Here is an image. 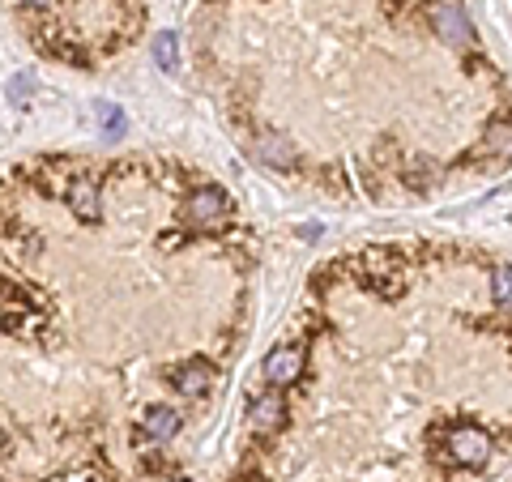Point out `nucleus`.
Returning a JSON list of instances; mask_svg holds the SVG:
<instances>
[{
	"mask_svg": "<svg viewBox=\"0 0 512 482\" xmlns=\"http://www.w3.org/2000/svg\"><path fill=\"white\" fill-rule=\"evenodd\" d=\"M448 457H453L457 465H466V470H478V465L491 457V436L483 427H474V423L453 427L448 431Z\"/></svg>",
	"mask_w": 512,
	"mask_h": 482,
	"instance_id": "nucleus-1",
	"label": "nucleus"
},
{
	"mask_svg": "<svg viewBox=\"0 0 512 482\" xmlns=\"http://www.w3.org/2000/svg\"><path fill=\"white\" fill-rule=\"evenodd\" d=\"M431 22H436V35L448 47H470L474 43V26H470V13L461 9V0H440L431 9Z\"/></svg>",
	"mask_w": 512,
	"mask_h": 482,
	"instance_id": "nucleus-2",
	"label": "nucleus"
},
{
	"mask_svg": "<svg viewBox=\"0 0 512 482\" xmlns=\"http://www.w3.org/2000/svg\"><path fill=\"white\" fill-rule=\"evenodd\" d=\"M231 214V201L222 188H197L188 197V222L192 227H222Z\"/></svg>",
	"mask_w": 512,
	"mask_h": 482,
	"instance_id": "nucleus-3",
	"label": "nucleus"
},
{
	"mask_svg": "<svg viewBox=\"0 0 512 482\" xmlns=\"http://www.w3.org/2000/svg\"><path fill=\"white\" fill-rule=\"evenodd\" d=\"M303 346H274L265 355V380L274 384V389H286V384H295L303 376Z\"/></svg>",
	"mask_w": 512,
	"mask_h": 482,
	"instance_id": "nucleus-4",
	"label": "nucleus"
},
{
	"mask_svg": "<svg viewBox=\"0 0 512 482\" xmlns=\"http://www.w3.org/2000/svg\"><path fill=\"white\" fill-rule=\"evenodd\" d=\"M64 201L73 205L77 218L99 222V180H94V175H77V180L64 188Z\"/></svg>",
	"mask_w": 512,
	"mask_h": 482,
	"instance_id": "nucleus-5",
	"label": "nucleus"
},
{
	"mask_svg": "<svg viewBox=\"0 0 512 482\" xmlns=\"http://www.w3.org/2000/svg\"><path fill=\"white\" fill-rule=\"evenodd\" d=\"M171 384H175L180 393H188V397H201V393L214 384V367L205 363V359H192V363H184V367H175Z\"/></svg>",
	"mask_w": 512,
	"mask_h": 482,
	"instance_id": "nucleus-6",
	"label": "nucleus"
},
{
	"mask_svg": "<svg viewBox=\"0 0 512 482\" xmlns=\"http://www.w3.org/2000/svg\"><path fill=\"white\" fill-rule=\"evenodd\" d=\"M141 431H146L154 444H167L175 431H180V414L171 406H154V410H146V419H141Z\"/></svg>",
	"mask_w": 512,
	"mask_h": 482,
	"instance_id": "nucleus-7",
	"label": "nucleus"
},
{
	"mask_svg": "<svg viewBox=\"0 0 512 482\" xmlns=\"http://www.w3.org/2000/svg\"><path fill=\"white\" fill-rule=\"evenodd\" d=\"M286 423V401L278 393H265V397H256V406H252V427L256 431H278Z\"/></svg>",
	"mask_w": 512,
	"mask_h": 482,
	"instance_id": "nucleus-8",
	"label": "nucleus"
},
{
	"mask_svg": "<svg viewBox=\"0 0 512 482\" xmlns=\"http://www.w3.org/2000/svg\"><path fill=\"white\" fill-rule=\"evenodd\" d=\"M256 158H261V163H269V167H291V163H295V146H291L286 137L269 133V137L256 141Z\"/></svg>",
	"mask_w": 512,
	"mask_h": 482,
	"instance_id": "nucleus-9",
	"label": "nucleus"
},
{
	"mask_svg": "<svg viewBox=\"0 0 512 482\" xmlns=\"http://www.w3.org/2000/svg\"><path fill=\"white\" fill-rule=\"evenodd\" d=\"M478 154L508 163V158H512V124H491V133L483 137V146H478Z\"/></svg>",
	"mask_w": 512,
	"mask_h": 482,
	"instance_id": "nucleus-10",
	"label": "nucleus"
},
{
	"mask_svg": "<svg viewBox=\"0 0 512 482\" xmlns=\"http://www.w3.org/2000/svg\"><path fill=\"white\" fill-rule=\"evenodd\" d=\"M154 64H158L163 73L180 69V39H175V30H163V35L154 39Z\"/></svg>",
	"mask_w": 512,
	"mask_h": 482,
	"instance_id": "nucleus-11",
	"label": "nucleus"
},
{
	"mask_svg": "<svg viewBox=\"0 0 512 482\" xmlns=\"http://www.w3.org/2000/svg\"><path fill=\"white\" fill-rule=\"evenodd\" d=\"M94 116H99V124H103L107 137H120V133H124V111H120L116 103H94Z\"/></svg>",
	"mask_w": 512,
	"mask_h": 482,
	"instance_id": "nucleus-12",
	"label": "nucleus"
},
{
	"mask_svg": "<svg viewBox=\"0 0 512 482\" xmlns=\"http://www.w3.org/2000/svg\"><path fill=\"white\" fill-rule=\"evenodd\" d=\"M491 291H495V303H500V308H512V265L495 269V282H491Z\"/></svg>",
	"mask_w": 512,
	"mask_h": 482,
	"instance_id": "nucleus-13",
	"label": "nucleus"
},
{
	"mask_svg": "<svg viewBox=\"0 0 512 482\" xmlns=\"http://www.w3.org/2000/svg\"><path fill=\"white\" fill-rule=\"evenodd\" d=\"M26 94H30V77H13V82H9V99H13V103H22Z\"/></svg>",
	"mask_w": 512,
	"mask_h": 482,
	"instance_id": "nucleus-14",
	"label": "nucleus"
},
{
	"mask_svg": "<svg viewBox=\"0 0 512 482\" xmlns=\"http://www.w3.org/2000/svg\"><path fill=\"white\" fill-rule=\"evenodd\" d=\"M26 5H30V9H47V5H52V0H26Z\"/></svg>",
	"mask_w": 512,
	"mask_h": 482,
	"instance_id": "nucleus-15",
	"label": "nucleus"
}]
</instances>
